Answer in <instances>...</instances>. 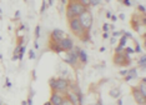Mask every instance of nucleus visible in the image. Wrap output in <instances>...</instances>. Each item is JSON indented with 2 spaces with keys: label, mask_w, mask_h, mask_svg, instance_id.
<instances>
[{
  "label": "nucleus",
  "mask_w": 146,
  "mask_h": 105,
  "mask_svg": "<svg viewBox=\"0 0 146 105\" xmlns=\"http://www.w3.org/2000/svg\"><path fill=\"white\" fill-rule=\"evenodd\" d=\"M68 24H69V29L72 34L75 35L76 38H79L81 41L84 43H88L90 41V31H86L84 28H82L80 20L79 18H75V19H71V20H68Z\"/></svg>",
  "instance_id": "1"
},
{
  "label": "nucleus",
  "mask_w": 146,
  "mask_h": 105,
  "mask_svg": "<svg viewBox=\"0 0 146 105\" xmlns=\"http://www.w3.org/2000/svg\"><path fill=\"white\" fill-rule=\"evenodd\" d=\"M85 10H88V8H85L81 4L80 0H70L66 3V8H65V16L68 20L71 19L79 18Z\"/></svg>",
  "instance_id": "2"
},
{
  "label": "nucleus",
  "mask_w": 146,
  "mask_h": 105,
  "mask_svg": "<svg viewBox=\"0 0 146 105\" xmlns=\"http://www.w3.org/2000/svg\"><path fill=\"white\" fill-rule=\"evenodd\" d=\"M70 83L71 80L68 78H55V83H54V89L51 91H58L60 94H66L69 91V88H70Z\"/></svg>",
  "instance_id": "3"
},
{
  "label": "nucleus",
  "mask_w": 146,
  "mask_h": 105,
  "mask_svg": "<svg viewBox=\"0 0 146 105\" xmlns=\"http://www.w3.org/2000/svg\"><path fill=\"white\" fill-rule=\"evenodd\" d=\"M112 63L115 66H120V68H127L131 65V58L129 55H126L125 52H115L114 58H112Z\"/></svg>",
  "instance_id": "4"
},
{
  "label": "nucleus",
  "mask_w": 146,
  "mask_h": 105,
  "mask_svg": "<svg viewBox=\"0 0 146 105\" xmlns=\"http://www.w3.org/2000/svg\"><path fill=\"white\" fill-rule=\"evenodd\" d=\"M81 48L79 47H74V49H72L71 51H68L64 58V61L68 65H70V66H72L74 69L78 68L79 65V59H78V55H79V51H80Z\"/></svg>",
  "instance_id": "5"
},
{
  "label": "nucleus",
  "mask_w": 146,
  "mask_h": 105,
  "mask_svg": "<svg viewBox=\"0 0 146 105\" xmlns=\"http://www.w3.org/2000/svg\"><path fill=\"white\" fill-rule=\"evenodd\" d=\"M79 20H80L82 28L85 29L86 31H90L92 28V24H94V16H92V13L90 11V9L85 10L82 14L79 16Z\"/></svg>",
  "instance_id": "6"
},
{
  "label": "nucleus",
  "mask_w": 146,
  "mask_h": 105,
  "mask_svg": "<svg viewBox=\"0 0 146 105\" xmlns=\"http://www.w3.org/2000/svg\"><path fill=\"white\" fill-rule=\"evenodd\" d=\"M131 95H132L135 103L137 105H145L146 104V96L136 86H131Z\"/></svg>",
  "instance_id": "7"
},
{
  "label": "nucleus",
  "mask_w": 146,
  "mask_h": 105,
  "mask_svg": "<svg viewBox=\"0 0 146 105\" xmlns=\"http://www.w3.org/2000/svg\"><path fill=\"white\" fill-rule=\"evenodd\" d=\"M59 45H60V48H61V51H62V52L71 51L72 49H74V47H75L74 40H72L70 37H65L60 43H59Z\"/></svg>",
  "instance_id": "8"
},
{
  "label": "nucleus",
  "mask_w": 146,
  "mask_h": 105,
  "mask_svg": "<svg viewBox=\"0 0 146 105\" xmlns=\"http://www.w3.org/2000/svg\"><path fill=\"white\" fill-rule=\"evenodd\" d=\"M65 98L68 99L72 105H82V93L81 94H75L69 90L65 94Z\"/></svg>",
  "instance_id": "9"
},
{
  "label": "nucleus",
  "mask_w": 146,
  "mask_h": 105,
  "mask_svg": "<svg viewBox=\"0 0 146 105\" xmlns=\"http://www.w3.org/2000/svg\"><path fill=\"white\" fill-rule=\"evenodd\" d=\"M65 37H66V34H65L64 30H61V29H54V30L50 33V40L49 41L60 43Z\"/></svg>",
  "instance_id": "10"
},
{
  "label": "nucleus",
  "mask_w": 146,
  "mask_h": 105,
  "mask_svg": "<svg viewBox=\"0 0 146 105\" xmlns=\"http://www.w3.org/2000/svg\"><path fill=\"white\" fill-rule=\"evenodd\" d=\"M64 94H60L58 91H51L50 95V103L51 105H62V101H64Z\"/></svg>",
  "instance_id": "11"
},
{
  "label": "nucleus",
  "mask_w": 146,
  "mask_h": 105,
  "mask_svg": "<svg viewBox=\"0 0 146 105\" xmlns=\"http://www.w3.org/2000/svg\"><path fill=\"white\" fill-rule=\"evenodd\" d=\"M78 59H79V63H81V66H84L85 64H88V54H86V51L82 50V49H80L79 55H78Z\"/></svg>",
  "instance_id": "12"
},
{
  "label": "nucleus",
  "mask_w": 146,
  "mask_h": 105,
  "mask_svg": "<svg viewBox=\"0 0 146 105\" xmlns=\"http://www.w3.org/2000/svg\"><path fill=\"white\" fill-rule=\"evenodd\" d=\"M49 49H50L51 51L56 52V54H61V48L60 45H59V43H52V41H49Z\"/></svg>",
  "instance_id": "13"
},
{
  "label": "nucleus",
  "mask_w": 146,
  "mask_h": 105,
  "mask_svg": "<svg viewBox=\"0 0 146 105\" xmlns=\"http://www.w3.org/2000/svg\"><path fill=\"white\" fill-rule=\"evenodd\" d=\"M109 95H110L112 99H119V98L121 96L120 88H112V89H110V91H109Z\"/></svg>",
  "instance_id": "14"
},
{
  "label": "nucleus",
  "mask_w": 146,
  "mask_h": 105,
  "mask_svg": "<svg viewBox=\"0 0 146 105\" xmlns=\"http://www.w3.org/2000/svg\"><path fill=\"white\" fill-rule=\"evenodd\" d=\"M136 88H137V89L140 90L141 93H142V94H144L145 96H146V79H145V78H142L141 80L139 81V84L136 85Z\"/></svg>",
  "instance_id": "15"
},
{
  "label": "nucleus",
  "mask_w": 146,
  "mask_h": 105,
  "mask_svg": "<svg viewBox=\"0 0 146 105\" xmlns=\"http://www.w3.org/2000/svg\"><path fill=\"white\" fill-rule=\"evenodd\" d=\"M145 64H146V56L141 55V58L137 60V68H140L141 70H145Z\"/></svg>",
  "instance_id": "16"
},
{
  "label": "nucleus",
  "mask_w": 146,
  "mask_h": 105,
  "mask_svg": "<svg viewBox=\"0 0 146 105\" xmlns=\"http://www.w3.org/2000/svg\"><path fill=\"white\" fill-rule=\"evenodd\" d=\"M40 38V25H36L35 26V40Z\"/></svg>",
  "instance_id": "17"
},
{
  "label": "nucleus",
  "mask_w": 146,
  "mask_h": 105,
  "mask_svg": "<svg viewBox=\"0 0 146 105\" xmlns=\"http://www.w3.org/2000/svg\"><path fill=\"white\" fill-rule=\"evenodd\" d=\"M124 30H120V31H112V38H117L120 35H124Z\"/></svg>",
  "instance_id": "18"
},
{
  "label": "nucleus",
  "mask_w": 146,
  "mask_h": 105,
  "mask_svg": "<svg viewBox=\"0 0 146 105\" xmlns=\"http://www.w3.org/2000/svg\"><path fill=\"white\" fill-rule=\"evenodd\" d=\"M102 30H104V33H109V30H110V25H109L108 23H105V24L102 25Z\"/></svg>",
  "instance_id": "19"
},
{
  "label": "nucleus",
  "mask_w": 146,
  "mask_h": 105,
  "mask_svg": "<svg viewBox=\"0 0 146 105\" xmlns=\"http://www.w3.org/2000/svg\"><path fill=\"white\" fill-rule=\"evenodd\" d=\"M46 10V1H42V4H41V10H40V14H44Z\"/></svg>",
  "instance_id": "20"
},
{
  "label": "nucleus",
  "mask_w": 146,
  "mask_h": 105,
  "mask_svg": "<svg viewBox=\"0 0 146 105\" xmlns=\"http://www.w3.org/2000/svg\"><path fill=\"white\" fill-rule=\"evenodd\" d=\"M137 9H139V11H140L142 15H145V6L144 5H137Z\"/></svg>",
  "instance_id": "21"
},
{
  "label": "nucleus",
  "mask_w": 146,
  "mask_h": 105,
  "mask_svg": "<svg viewBox=\"0 0 146 105\" xmlns=\"http://www.w3.org/2000/svg\"><path fill=\"white\" fill-rule=\"evenodd\" d=\"M100 4V1L99 0H90V6H96Z\"/></svg>",
  "instance_id": "22"
},
{
  "label": "nucleus",
  "mask_w": 146,
  "mask_h": 105,
  "mask_svg": "<svg viewBox=\"0 0 146 105\" xmlns=\"http://www.w3.org/2000/svg\"><path fill=\"white\" fill-rule=\"evenodd\" d=\"M29 58H30V59H35V52H34V50L29 51Z\"/></svg>",
  "instance_id": "23"
},
{
  "label": "nucleus",
  "mask_w": 146,
  "mask_h": 105,
  "mask_svg": "<svg viewBox=\"0 0 146 105\" xmlns=\"http://www.w3.org/2000/svg\"><path fill=\"white\" fill-rule=\"evenodd\" d=\"M126 74H127V69H126V70H121V71H120V75H121V76H125Z\"/></svg>",
  "instance_id": "24"
},
{
  "label": "nucleus",
  "mask_w": 146,
  "mask_h": 105,
  "mask_svg": "<svg viewBox=\"0 0 146 105\" xmlns=\"http://www.w3.org/2000/svg\"><path fill=\"white\" fill-rule=\"evenodd\" d=\"M116 40H117L116 38H111V39H110V44H111V45H114L115 43H116Z\"/></svg>",
  "instance_id": "25"
},
{
  "label": "nucleus",
  "mask_w": 146,
  "mask_h": 105,
  "mask_svg": "<svg viewBox=\"0 0 146 105\" xmlns=\"http://www.w3.org/2000/svg\"><path fill=\"white\" fill-rule=\"evenodd\" d=\"M5 86H8V88H10V86H11V84H10V81H9V79H6V81H5Z\"/></svg>",
  "instance_id": "26"
},
{
  "label": "nucleus",
  "mask_w": 146,
  "mask_h": 105,
  "mask_svg": "<svg viewBox=\"0 0 146 105\" xmlns=\"http://www.w3.org/2000/svg\"><path fill=\"white\" fill-rule=\"evenodd\" d=\"M124 5H126V6H130V5H131V3L129 1V0H125V1H124Z\"/></svg>",
  "instance_id": "27"
},
{
  "label": "nucleus",
  "mask_w": 146,
  "mask_h": 105,
  "mask_svg": "<svg viewBox=\"0 0 146 105\" xmlns=\"http://www.w3.org/2000/svg\"><path fill=\"white\" fill-rule=\"evenodd\" d=\"M102 38H104V39H108V38H109V33H104V34H102Z\"/></svg>",
  "instance_id": "28"
},
{
  "label": "nucleus",
  "mask_w": 146,
  "mask_h": 105,
  "mask_svg": "<svg viewBox=\"0 0 146 105\" xmlns=\"http://www.w3.org/2000/svg\"><path fill=\"white\" fill-rule=\"evenodd\" d=\"M91 105H102V103H101V100H98V101H96V103L91 104Z\"/></svg>",
  "instance_id": "29"
},
{
  "label": "nucleus",
  "mask_w": 146,
  "mask_h": 105,
  "mask_svg": "<svg viewBox=\"0 0 146 105\" xmlns=\"http://www.w3.org/2000/svg\"><path fill=\"white\" fill-rule=\"evenodd\" d=\"M110 19H111L112 21H116V20H117V18H116L115 15H111V18H110Z\"/></svg>",
  "instance_id": "30"
},
{
  "label": "nucleus",
  "mask_w": 146,
  "mask_h": 105,
  "mask_svg": "<svg viewBox=\"0 0 146 105\" xmlns=\"http://www.w3.org/2000/svg\"><path fill=\"white\" fill-rule=\"evenodd\" d=\"M116 100H117V105H122V99L119 98V99H116Z\"/></svg>",
  "instance_id": "31"
},
{
  "label": "nucleus",
  "mask_w": 146,
  "mask_h": 105,
  "mask_svg": "<svg viewBox=\"0 0 146 105\" xmlns=\"http://www.w3.org/2000/svg\"><path fill=\"white\" fill-rule=\"evenodd\" d=\"M106 18H108V19H110V18H111V13H110V11L106 13Z\"/></svg>",
  "instance_id": "32"
},
{
  "label": "nucleus",
  "mask_w": 146,
  "mask_h": 105,
  "mask_svg": "<svg viewBox=\"0 0 146 105\" xmlns=\"http://www.w3.org/2000/svg\"><path fill=\"white\" fill-rule=\"evenodd\" d=\"M34 48H35V49H39V44H38V41H35V43H34Z\"/></svg>",
  "instance_id": "33"
},
{
  "label": "nucleus",
  "mask_w": 146,
  "mask_h": 105,
  "mask_svg": "<svg viewBox=\"0 0 146 105\" xmlns=\"http://www.w3.org/2000/svg\"><path fill=\"white\" fill-rule=\"evenodd\" d=\"M19 16H20V11H16L15 13V18H19Z\"/></svg>",
  "instance_id": "34"
},
{
  "label": "nucleus",
  "mask_w": 146,
  "mask_h": 105,
  "mask_svg": "<svg viewBox=\"0 0 146 105\" xmlns=\"http://www.w3.org/2000/svg\"><path fill=\"white\" fill-rule=\"evenodd\" d=\"M120 19H121V20H125V15L124 14H120Z\"/></svg>",
  "instance_id": "35"
},
{
  "label": "nucleus",
  "mask_w": 146,
  "mask_h": 105,
  "mask_svg": "<svg viewBox=\"0 0 146 105\" xmlns=\"http://www.w3.org/2000/svg\"><path fill=\"white\" fill-rule=\"evenodd\" d=\"M100 51H101V52H104V51H105V48H104V47L100 48Z\"/></svg>",
  "instance_id": "36"
},
{
  "label": "nucleus",
  "mask_w": 146,
  "mask_h": 105,
  "mask_svg": "<svg viewBox=\"0 0 146 105\" xmlns=\"http://www.w3.org/2000/svg\"><path fill=\"white\" fill-rule=\"evenodd\" d=\"M21 105H28V103H26V101L24 100V101H21Z\"/></svg>",
  "instance_id": "37"
},
{
  "label": "nucleus",
  "mask_w": 146,
  "mask_h": 105,
  "mask_svg": "<svg viewBox=\"0 0 146 105\" xmlns=\"http://www.w3.org/2000/svg\"><path fill=\"white\" fill-rule=\"evenodd\" d=\"M44 105H51V103H50V101H46V103H45Z\"/></svg>",
  "instance_id": "38"
},
{
  "label": "nucleus",
  "mask_w": 146,
  "mask_h": 105,
  "mask_svg": "<svg viewBox=\"0 0 146 105\" xmlns=\"http://www.w3.org/2000/svg\"><path fill=\"white\" fill-rule=\"evenodd\" d=\"M1 59H3V55H1V54H0V60H1Z\"/></svg>",
  "instance_id": "39"
},
{
  "label": "nucleus",
  "mask_w": 146,
  "mask_h": 105,
  "mask_svg": "<svg viewBox=\"0 0 146 105\" xmlns=\"http://www.w3.org/2000/svg\"><path fill=\"white\" fill-rule=\"evenodd\" d=\"M0 20H1V15H0Z\"/></svg>",
  "instance_id": "40"
},
{
  "label": "nucleus",
  "mask_w": 146,
  "mask_h": 105,
  "mask_svg": "<svg viewBox=\"0 0 146 105\" xmlns=\"http://www.w3.org/2000/svg\"><path fill=\"white\" fill-rule=\"evenodd\" d=\"M4 105H6V104H4Z\"/></svg>",
  "instance_id": "41"
}]
</instances>
